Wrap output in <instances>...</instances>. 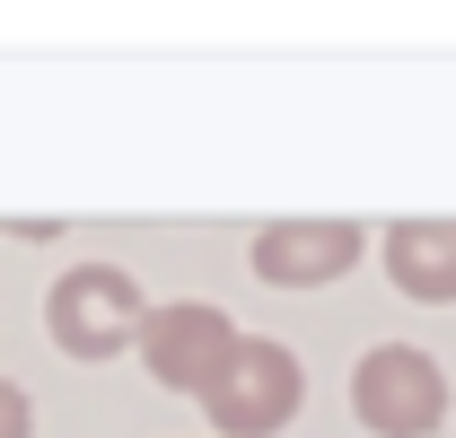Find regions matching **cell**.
<instances>
[{
	"instance_id": "obj_1",
	"label": "cell",
	"mask_w": 456,
	"mask_h": 438,
	"mask_svg": "<svg viewBox=\"0 0 456 438\" xmlns=\"http://www.w3.org/2000/svg\"><path fill=\"white\" fill-rule=\"evenodd\" d=\"M202 412H211V430L220 438H273L298 421V403H307V369H298V351L281 342H264V333H237V351L220 360V377L193 394Z\"/></svg>"
},
{
	"instance_id": "obj_2",
	"label": "cell",
	"mask_w": 456,
	"mask_h": 438,
	"mask_svg": "<svg viewBox=\"0 0 456 438\" xmlns=\"http://www.w3.org/2000/svg\"><path fill=\"white\" fill-rule=\"evenodd\" d=\"M141 316H150V298H141V280L123 264H70L45 289V333H53L61 360H114V351H132Z\"/></svg>"
},
{
	"instance_id": "obj_3",
	"label": "cell",
	"mask_w": 456,
	"mask_h": 438,
	"mask_svg": "<svg viewBox=\"0 0 456 438\" xmlns=\"http://www.w3.org/2000/svg\"><path fill=\"white\" fill-rule=\"evenodd\" d=\"M351 412L369 438H439L448 430V377L430 351L412 342H378L360 369H351Z\"/></svg>"
},
{
	"instance_id": "obj_4",
	"label": "cell",
	"mask_w": 456,
	"mask_h": 438,
	"mask_svg": "<svg viewBox=\"0 0 456 438\" xmlns=\"http://www.w3.org/2000/svg\"><path fill=\"white\" fill-rule=\"evenodd\" d=\"M132 351H141V369L167 385V394H202V385L220 377V360L237 351V316L211 307V298H167V307L141 316Z\"/></svg>"
},
{
	"instance_id": "obj_5",
	"label": "cell",
	"mask_w": 456,
	"mask_h": 438,
	"mask_svg": "<svg viewBox=\"0 0 456 438\" xmlns=\"http://www.w3.org/2000/svg\"><path fill=\"white\" fill-rule=\"evenodd\" d=\"M360 219H273V228H255V246H246V264L255 280H273V289H325L360 264Z\"/></svg>"
},
{
	"instance_id": "obj_6",
	"label": "cell",
	"mask_w": 456,
	"mask_h": 438,
	"mask_svg": "<svg viewBox=\"0 0 456 438\" xmlns=\"http://www.w3.org/2000/svg\"><path fill=\"white\" fill-rule=\"evenodd\" d=\"M378 264L403 298L421 307H456V219H395L378 237Z\"/></svg>"
},
{
	"instance_id": "obj_7",
	"label": "cell",
	"mask_w": 456,
	"mask_h": 438,
	"mask_svg": "<svg viewBox=\"0 0 456 438\" xmlns=\"http://www.w3.org/2000/svg\"><path fill=\"white\" fill-rule=\"evenodd\" d=\"M0 438H36V394L0 377Z\"/></svg>"
}]
</instances>
